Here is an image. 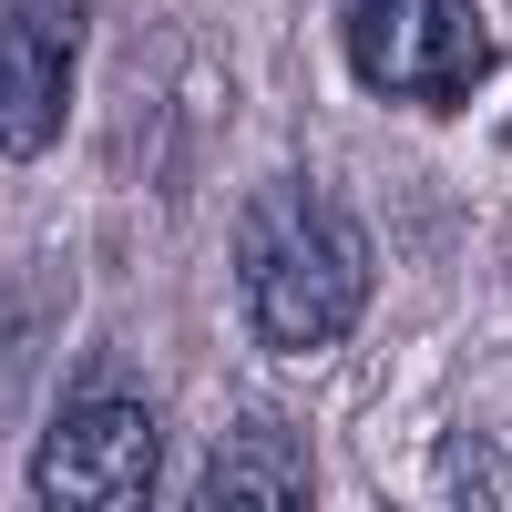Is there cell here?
<instances>
[{
	"instance_id": "cell-3",
	"label": "cell",
	"mask_w": 512,
	"mask_h": 512,
	"mask_svg": "<svg viewBox=\"0 0 512 512\" xmlns=\"http://www.w3.org/2000/svg\"><path fill=\"white\" fill-rule=\"evenodd\" d=\"M164 482V431L134 390H72L52 431L31 441V502L41 512H134Z\"/></svg>"
},
{
	"instance_id": "cell-2",
	"label": "cell",
	"mask_w": 512,
	"mask_h": 512,
	"mask_svg": "<svg viewBox=\"0 0 512 512\" xmlns=\"http://www.w3.org/2000/svg\"><path fill=\"white\" fill-rule=\"evenodd\" d=\"M338 52L379 103L461 113L492 82V31L472 0H338Z\"/></svg>"
},
{
	"instance_id": "cell-4",
	"label": "cell",
	"mask_w": 512,
	"mask_h": 512,
	"mask_svg": "<svg viewBox=\"0 0 512 512\" xmlns=\"http://www.w3.org/2000/svg\"><path fill=\"white\" fill-rule=\"evenodd\" d=\"M82 21H93V0H0V154L11 164L62 144Z\"/></svg>"
},
{
	"instance_id": "cell-5",
	"label": "cell",
	"mask_w": 512,
	"mask_h": 512,
	"mask_svg": "<svg viewBox=\"0 0 512 512\" xmlns=\"http://www.w3.org/2000/svg\"><path fill=\"white\" fill-rule=\"evenodd\" d=\"M318 482H308V441L287 431V420H236V431L216 441V461H205V482H195V502H277V512H297Z\"/></svg>"
},
{
	"instance_id": "cell-6",
	"label": "cell",
	"mask_w": 512,
	"mask_h": 512,
	"mask_svg": "<svg viewBox=\"0 0 512 512\" xmlns=\"http://www.w3.org/2000/svg\"><path fill=\"white\" fill-rule=\"evenodd\" d=\"M441 461H451V492L461 502H502L512 492V482H492V451L482 441H441Z\"/></svg>"
},
{
	"instance_id": "cell-1",
	"label": "cell",
	"mask_w": 512,
	"mask_h": 512,
	"mask_svg": "<svg viewBox=\"0 0 512 512\" xmlns=\"http://www.w3.org/2000/svg\"><path fill=\"white\" fill-rule=\"evenodd\" d=\"M236 287H246V328L267 349H328L369 308V236L338 195L277 175L236 216Z\"/></svg>"
}]
</instances>
